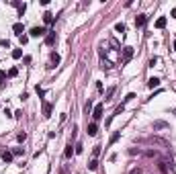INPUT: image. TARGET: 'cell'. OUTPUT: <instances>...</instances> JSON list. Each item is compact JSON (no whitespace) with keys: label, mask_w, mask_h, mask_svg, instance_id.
<instances>
[{"label":"cell","mask_w":176,"mask_h":174,"mask_svg":"<svg viewBox=\"0 0 176 174\" xmlns=\"http://www.w3.org/2000/svg\"><path fill=\"white\" fill-rule=\"evenodd\" d=\"M133 58V47H123V58H121V64L125 66V64H129V59Z\"/></svg>","instance_id":"cell-1"},{"label":"cell","mask_w":176,"mask_h":174,"mask_svg":"<svg viewBox=\"0 0 176 174\" xmlns=\"http://www.w3.org/2000/svg\"><path fill=\"white\" fill-rule=\"evenodd\" d=\"M103 113H105V104H96L92 109V119L94 121H100L103 119Z\"/></svg>","instance_id":"cell-2"},{"label":"cell","mask_w":176,"mask_h":174,"mask_svg":"<svg viewBox=\"0 0 176 174\" xmlns=\"http://www.w3.org/2000/svg\"><path fill=\"white\" fill-rule=\"evenodd\" d=\"M47 33V29L45 27H33V29H31V37H43V35Z\"/></svg>","instance_id":"cell-3"},{"label":"cell","mask_w":176,"mask_h":174,"mask_svg":"<svg viewBox=\"0 0 176 174\" xmlns=\"http://www.w3.org/2000/svg\"><path fill=\"white\" fill-rule=\"evenodd\" d=\"M55 41H58L55 33H53V31H47V35H45V43H47V45H55Z\"/></svg>","instance_id":"cell-4"},{"label":"cell","mask_w":176,"mask_h":174,"mask_svg":"<svg viewBox=\"0 0 176 174\" xmlns=\"http://www.w3.org/2000/svg\"><path fill=\"white\" fill-rule=\"evenodd\" d=\"M12 31H14V35H19V37H23V31H25L23 23H14V25H12Z\"/></svg>","instance_id":"cell-5"},{"label":"cell","mask_w":176,"mask_h":174,"mask_svg":"<svg viewBox=\"0 0 176 174\" xmlns=\"http://www.w3.org/2000/svg\"><path fill=\"white\" fill-rule=\"evenodd\" d=\"M145 23H148V16L145 14H137L135 16V27H143Z\"/></svg>","instance_id":"cell-6"},{"label":"cell","mask_w":176,"mask_h":174,"mask_svg":"<svg viewBox=\"0 0 176 174\" xmlns=\"http://www.w3.org/2000/svg\"><path fill=\"white\" fill-rule=\"evenodd\" d=\"M96 133H98V125H96V123H88V135L94 137Z\"/></svg>","instance_id":"cell-7"},{"label":"cell","mask_w":176,"mask_h":174,"mask_svg":"<svg viewBox=\"0 0 176 174\" xmlns=\"http://www.w3.org/2000/svg\"><path fill=\"white\" fill-rule=\"evenodd\" d=\"M59 59H61V58H59L58 53H51V59H49V68H55V66L59 64Z\"/></svg>","instance_id":"cell-8"},{"label":"cell","mask_w":176,"mask_h":174,"mask_svg":"<svg viewBox=\"0 0 176 174\" xmlns=\"http://www.w3.org/2000/svg\"><path fill=\"white\" fill-rule=\"evenodd\" d=\"M12 158H14V156H12V152H8V150L2 152V160H4L6 164H10V162H12Z\"/></svg>","instance_id":"cell-9"},{"label":"cell","mask_w":176,"mask_h":174,"mask_svg":"<svg viewBox=\"0 0 176 174\" xmlns=\"http://www.w3.org/2000/svg\"><path fill=\"white\" fill-rule=\"evenodd\" d=\"M43 21H45L47 25H51V23H53V21H55V16H53V14H51V12L47 10L45 14H43Z\"/></svg>","instance_id":"cell-10"},{"label":"cell","mask_w":176,"mask_h":174,"mask_svg":"<svg viewBox=\"0 0 176 174\" xmlns=\"http://www.w3.org/2000/svg\"><path fill=\"white\" fill-rule=\"evenodd\" d=\"M164 27H166V16H160L156 21V29H164Z\"/></svg>","instance_id":"cell-11"},{"label":"cell","mask_w":176,"mask_h":174,"mask_svg":"<svg viewBox=\"0 0 176 174\" xmlns=\"http://www.w3.org/2000/svg\"><path fill=\"white\" fill-rule=\"evenodd\" d=\"M148 86H150V88H156V86H160V78H150V80H148Z\"/></svg>","instance_id":"cell-12"},{"label":"cell","mask_w":176,"mask_h":174,"mask_svg":"<svg viewBox=\"0 0 176 174\" xmlns=\"http://www.w3.org/2000/svg\"><path fill=\"white\" fill-rule=\"evenodd\" d=\"M49 115H51V104L43 103V117H49Z\"/></svg>","instance_id":"cell-13"},{"label":"cell","mask_w":176,"mask_h":174,"mask_svg":"<svg viewBox=\"0 0 176 174\" xmlns=\"http://www.w3.org/2000/svg\"><path fill=\"white\" fill-rule=\"evenodd\" d=\"M168 127V123H164V121H156L154 123V129H166Z\"/></svg>","instance_id":"cell-14"},{"label":"cell","mask_w":176,"mask_h":174,"mask_svg":"<svg viewBox=\"0 0 176 174\" xmlns=\"http://www.w3.org/2000/svg\"><path fill=\"white\" fill-rule=\"evenodd\" d=\"M115 31L121 33V35H125V25H123V23H117V25H115Z\"/></svg>","instance_id":"cell-15"},{"label":"cell","mask_w":176,"mask_h":174,"mask_svg":"<svg viewBox=\"0 0 176 174\" xmlns=\"http://www.w3.org/2000/svg\"><path fill=\"white\" fill-rule=\"evenodd\" d=\"M90 111H92V100L88 98V103L84 104V113H86V115H90Z\"/></svg>","instance_id":"cell-16"},{"label":"cell","mask_w":176,"mask_h":174,"mask_svg":"<svg viewBox=\"0 0 176 174\" xmlns=\"http://www.w3.org/2000/svg\"><path fill=\"white\" fill-rule=\"evenodd\" d=\"M72 154H74V150H72V143H68V146H66V152H64V156H66V158H72Z\"/></svg>","instance_id":"cell-17"},{"label":"cell","mask_w":176,"mask_h":174,"mask_svg":"<svg viewBox=\"0 0 176 174\" xmlns=\"http://www.w3.org/2000/svg\"><path fill=\"white\" fill-rule=\"evenodd\" d=\"M12 58L21 59V58H23V51H21V49H12Z\"/></svg>","instance_id":"cell-18"},{"label":"cell","mask_w":176,"mask_h":174,"mask_svg":"<svg viewBox=\"0 0 176 174\" xmlns=\"http://www.w3.org/2000/svg\"><path fill=\"white\" fill-rule=\"evenodd\" d=\"M25 154V148H14L12 150V156H23Z\"/></svg>","instance_id":"cell-19"},{"label":"cell","mask_w":176,"mask_h":174,"mask_svg":"<svg viewBox=\"0 0 176 174\" xmlns=\"http://www.w3.org/2000/svg\"><path fill=\"white\" fill-rule=\"evenodd\" d=\"M88 168H90V170H96V168H98V160H90V164H88Z\"/></svg>","instance_id":"cell-20"},{"label":"cell","mask_w":176,"mask_h":174,"mask_svg":"<svg viewBox=\"0 0 176 174\" xmlns=\"http://www.w3.org/2000/svg\"><path fill=\"white\" fill-rule=\"evenodd\" d=\"M74 152H76V154H82V152H84V146H82V143H76V146H74Z\"/></svg>","instance_id":"cell-21"},{"label":"cell","mask_w":176,"mask_h":174,"mask_svg":"<svg viewBox=\"0 0 176 174\" xmlns=\"http://www.w3.org/2000/svg\"><path fill=\"white\" fill-rule=\"evenodd\" d=\"M4 80H6V72L0 70V86H4Z\"/></svg>","instance_id":"cell-22"},{"label":"cell","mask_w":176,"mask_h":174,"mask_svg":"<svg viewBox=\"0 0 176 174\" xmlns=\"http://www.w3.org/2000/svg\"><path fill=\"white\" fill-rule=\"evenodd\" d=\"M119 135H121V133H113V135H111V139H109V143L113 146V143H115V141L119 139Z\"/></svg>","instance_id":"cell-23"},{"label":"cell","mask_w":176,"mask_h":174,"mask_svg":"<svg viewBox=\"0 0 176 174\" xmlns=\"http://www.w3.org/2000/svg\"><path fill=\"white\" fill-rule=\"evenodd\" d=\"M16 74H19V70H16V68H10V70H8V78H14Z\"/></svg>","instance_id":"cell-24"},{"label":"cell","mask_w":176,"mask_h":174,"mask_svg":"<svg viewBox=\"0 0 176 174\" xmlns=\"http://www.w3.org/2000/svg\"><path fill=\"white\" fill-rule=\"evenodd\" d=\"M98 154H100V146H96V148L92 150V158H94V160L98 158Z\"/></svg>","instance_id":"cell-25"},{"label":"cell","mask_w":176,"mask_h":174,"mask_svg":"<svg viewBox=\"0 0 176 174\" xmlns=\"http://www.w3.org/2000/svg\"><path fill=\"white\" fill-rule=\"evenodd\" d=\"M113 92H115V86H113V88H109V90H106V94H105V98H106V100H109V98H111V96H113Z\"/></svg>","instance_id":"cell-26"},{"label":"cell","mask_w":176,"mask_h":174,"mask_svg":"<svg viewBox=\"0 0 176 174\" xmlns=\"http://www.w3.org/2000/svg\"><path fill=\"white\" fill-rule=\"evenodd\" d=\"M133 98H135V94H133V92H129L127 96H125V98H123V100H125V103H129V100H133Z\"/></svg>","instance_id":"cell-27"},{"label":"cell","mask_w":176,"mask_h":174,"mask_svg":"<svg viewBox=\"0 0 176 174\" xmlns=\"http://www.w3.org/2000/svg\"><path fill=\"white\" fill-rule=\"evenodd\" d=\"M19 39H21V45H25V43L29 41V37H27V35H23V37H19Z\"/></svg>","instance_id":"cell-28"},{"label":"cell","mask_w":176,"mask_h":174,"mask_svg":"<svg viewBox=\"0 0 176 174\" xmlns=\"http://www.w3.org/2000/svg\"><path fill=\"white\" fill-rule=\"evenodd\" d=\"M0 45H2V47H10V43H8L6 39H2V41H0Z\"/></svg>","instance_id":"cell-29"},{"label":"cell","mask_w":176,"mask_h":174,"mask_svg":"<svg viewBox=\"0 0 176 174\" xmlns=\"http://www.w3.org/2000/svg\"><path fill=\"white\" fill-rule=\"evenodd\" d=\"M37 94H39V96H45V90H43V88H39V86H37Z\"/></svg>","instance_id":"cell-30"},{"label":"cell","mask_w":176,"mask_h":174,"mask_svg":"<svg viewBox=\"0 0 176 174\" xmlns=\"http://www.w3.org/2000/svg\"><path fill=\"white\" fill-rule=\"evenodd\" d=\"M27 139V133H19V141H25Z\"/></svg>","instance_id":"cell-31"},{"label":"cell","mask_w":176,"mask_h":174,"mask_svg":"<svg viewBox=\"0 0 176 174\" xmlns=\"http://www.w3.org/2000/svg\"><path fill=\"white\" fill-rule=\"evenodd\" d=\"M129 174H141V170H139V168H135V170H131Z\"/></svg>","instance_id":"cell-32"},{"label":"cell","mask_w":176,"mask_h":174,"mask_svg":"<svg viewBox=\"0 0 176 174\" xmlns=\"http://www.w3.org/2000/svg\"><path fill=\"white\" fill-rule=\"evenodd\" d=\"M170 14H172V16L176 19V8H172V12H170Z\"/></svg>","instance_id":"cell-33"},{"label":"cell","mask_w":176,"mask_h":174,"mask_svg":"<svg viewBox=\"0 0 176 174\" xmlns=\"http://www.w3.org/2000/svg\"><path fill=\"white\" fill-rule=\"evenodd\" d=\"M174 51H176V41H174Z\"/></svg>","instance_id":"cell-34"}]
</instances>
